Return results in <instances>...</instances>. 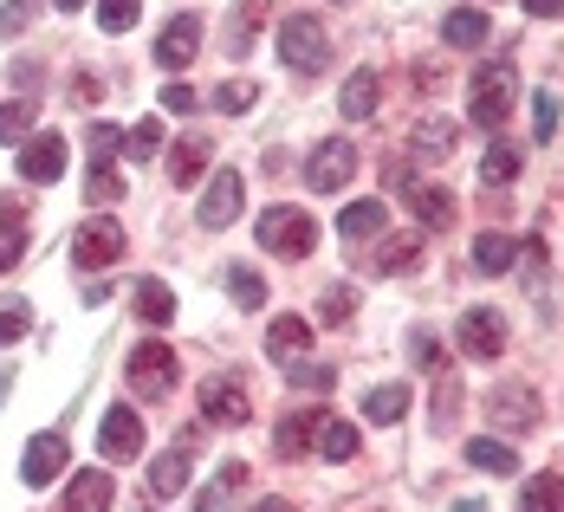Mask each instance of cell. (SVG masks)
<instances>
[{
  "label": "cell",
  "instance_id": "7c38bea8",
  "mask_svg": "<svg viewBox=\"0 0 564 512\" xmlns=\"http://www.w3.org/2000/svg\"><path fill=\"white\" fill-rule=\"evenodd\" d=\"M202 415H208L215 428H240V422L253 415L247 383H240V377H215V383H202Z\"/></svg>",
  "mask_w": 564,
  "mask_h": 512
},
{
  "label": "cell",
  "instance_id": "1f68e13d",
  "mask_svg": "<svg viewBox=\"0 0 564 512\" xmlns=\"http://www.w3.org/2000/svg\"><path fill=\"white\" fill-rule=\"evenodd\" d=\"M409 143H415L422 156H448V150H454V123H448V117H422V123L409 130Z\"/></svg>",
  "mask_w": 564,
  "mask_h": 512
},
{
  "label": "cell",
  "instance_id": "3957f363",
  "mask_svg": "<svg viewBox=\"0 0 564 512\" xmlns=\"http://www.w3.org/2000/svg\"><path fill=\"white\" fill-rule=\"evenodd\" d=\"M280 58L292 72H325V65H332V33H325L312 13H292L280 26Z\"/></svg>",
  "mask_w": 564,
  "mask_h": 512
},
{
  "label": "cell",
  "instance_id": "f907efd6",
  "mask_svg": "<svg viewBox=\"0 0 564 512\" xmlns=\"http://www.w3.org/2000/svg\"><path fill=\"white\" fill-rule=\"evenodd\" d=\"M435 428H454V383H442V396H435Z\"/></svg>",
  "mask_w": 564,
  "mask_h": 512
},
{
  "label": "cell",
  "instance_id": "8d00e7d4",
  "mask_svg": "<svg viewBox=\"0 0 564 512\" xmlns=\"http://www.w3.org/2000/svg\"><path fill=\"white\" fill-rule=\"evenodd\" d=\"M123 150H130L137 163H156V150H163V123H156V117H143V123L123 137Z\"/></svg>",
  "mask_w": 564,
  "mask_h": 512
},
{
  "label": "cell",
  "instance_id": "f546056e",
  "mask_svg": "<svg viewBox=\"0 0 564 512\" xmlns=\"http://www.w3.org/2000/svg\"><path fill=\"white\" fill-rule=\"evenodd\" d=\"M182 480H188V455H182V448L156 455V467H150V493L170 500V493H182Z\"/></svg>",
  "mask_w": 564,
  "mask_h": 512
},
{
  "label": "cell",
  "instance_id": "c3c4849f",
  "mask_svg": "<svg viewBox=\"0 0 564 512\" xmlns=\"http://www.w3.org/2000/svg\"><path fill=\"white\" fill-rule=\"evenodd\" d=\"M20 253H26V233L0 228V273H7V266H20Z\"/></svg>",
  "mask_w": 564,
  "mask_h": 512
},
{
  "label": "cell",
  "instance_id": "7a4b0ae2",
  "mask_svg": "<svg viewBox=\"0 0 564 512\" xmlns=\"http://www.w3.org/2000/svg\"><path fill=\"white\" fill-rule=\"evenodd\" d=\"M260 247L280 260H312L318 253V221L305 208H267L260 215Z\"/></svg>",
  "mask_w": 564,
  "mask_h": 512
},
{
  "label": "cell",
  "instance_id": "277c9868",
  "mask_svg": "<svg viewBox=\"0 0 564 512\" xmlns=\"http://www.w3.org/2000/svg\"><path fill=\"white\" fill-rule=\"evenodd\" d=\"M175 363H182V357H175L170 344H137V350H130V363H123V377H130V390H137V396L163 402L175 390Z\"/></svg>",
  "mask_w": 564,
  "mask_h": 512
},
{
  "label": "cell",
  "instance_id": "9a60e30c",
  "mask_svg": "<svg viewBox=\"0 0 564 512\" xmlns=\"http://www.w3.org/2000/svg\"><path fill=\"white\" fill-rule=\"evenodd\" d=\"M111 493H117L111 467H78L72 487H65V512H105L111 506Z\"/></svg>",
  "mask_w": 564,
  "mask_h": 512
},
{
  "label": "cell",
  "instance_id": "60d3db41",
  "mask_svg": "<svg viewBox=\"0 0 564 512\" xmlns=\"http://www.w3.org/2000/svg\"><path fill=\"white\" fill-rule=\"evenodd\" d=\"M267 20V0H240V13H234V33H227V46L234 53H247V40H253V26Z\"/></svg>",
  "mask_w": 564,
  "mask_h": 512
},
{
  "label": "cell",
  "instance_id": "5b68a950",
  "mask_svg": "<svg viewBox=\"0 0 564 512\" xmlns=\"http://www.w3.org/2000/svg\"><path fill=\"white\" fill-rule=\"evenodd\" d=\"M454 344H460L474 363H494V357L507 350V318H500L494 305H467L460 325H454Z\"/></svg>",
  "mask_w": 564,
  "mask_h": 512
},
{
  "label": "cell",
  "instance_id": "11a10c76",
  "mask_svg": "<svg viewBox=\"0 0 564 512\" xmlns=\"http://www.w3.org/2000/svg\"><path fill=\"white\" fill-rule=\"evenodd\" d=\"M247 512H292L285 500H260V506H247Z\"/></svg>",
  "mask_w": 564,
  "mask_h": 512
},
{
  "label": "cell",
  "instance_id": "7bdbcfd3",
  "mask_svg": "<svg viewBox=\"0 0 564 512\" xmlns=\"http://www.w3.org/2000/svg\"><path fill=\"white\" fill-rule=\"evenodd\" d=\"M105 201H123V175H117V163H91V208H105Z\"/></svg>",
  "mask_w": 564,
  "mask_h": 512
},
{
  "label": "cell",
  "instance_id": "7402d4cb",
  "mask_svg": "<svg viewBox=\"0 0 564 512\" xmlns=\"http://www.w3.org/2000/svg\"><path fill=\"white\" fill-rule=\"evenodd\" d=\"M370 266H377V273H415V266H422V233L409 228V233H395V240H383Z\"/></svg>",
  "mask_w": 564,
  "mask_h": 512
},
{
  "label": "cell",
  "instance_id": "d6986e66",
  "mask_svg": "<svg viewBox=\"0 0 564 512\" xmlns=\"http://www.w3.org/2000/svg\"><path fill=\"white\" fill-rule=\"evenodd\" d=\"M377 105H383V78H377V72H350L338 111L350 117V123H364V117H377Z\"/></svg>",
  "mask_w": 564,
  "mask_h": 512
},
{
  "label": "cell",
  "instance_id": "b9f144b4",
  "mask_svg": "<svg viewBox=\"0 0 564 512\" xmlns=\"http://www.w3.org/2000/svg\"><path fill=\"white\" fill-rule=\"evenodd\" d=\"M33 20H40V0H7L0 7V40H20Z\"/></svg>",
  "mask_w": 564,
  "mask_h": 512
},
{
  "label": "cell",
  "instance_id": "74e56055",
  "mask_svg": "<svg viewBox=\"0 0 564 512\" xmlns=\"http://www.w3.org/2000/svg\"><path fill=\"white\" fill-rule=\"evenodd\" d=\"M215 105H221L227 117L253 111V105H260V85H247V78H227V85H215Z\"/></svg>",
  "mask_w": 564,
  "mask_h": 512
},
{
  "label": "cell",
  "instance_id": "6f0895ef",
  "mask_svg": "<svg viewBox=\"0 0 564 512\" xmlns=\"http://www.w3.org/2000/svg\"><path fill=\"white\" fill-rule=\"evenodd\" d=\"M53 7H65V13H72V7H85V0H53Z\"/></svg>",
  "mask_w": 564,
  "mask_h": 512
},
{
  "label": "cell",
  "instance_id": "44dd1931",
  "mask_svg": "<svg viewBox=\"0 0 564 512\" xmlns=\"http://www.w3.org/2000/svg\"><path fill=\"white\" fill-rule=\"evenodd\" d=\"M240 487H247V460H221V473H215V480L195 493V512H221L227 500L240 493Z\"/></svg>",
  "mask_w": 564,
  "mask_h": 512
},
{
  "label": "cell",
  "instance_id": "f5cc1de1",
  "mask_svg": "<svg viewBox=\"0 0 564 512\" xmlns=\"http://www.w3.org/2000/svg\"><path fill=\"white\" fill-rule=\"evenodd\" d=\"M525 13H532V20H558L564 0H525Z\"/></svg>",
  "mask_w": 564,
  "mask_h": 512
},
{
  "label": "cell",
  "instance_id": "681fc988",
  "mask_svg": "<svg viewBox=\"0 0 564 512\" xmlns=\"http://www.w3.org/2000/svg\"><path fill=\"white\" fill-rule=\"evenodd\" d=\"M0 228H26V195H0Z\"/></svg>",
  "mask_w": 564,
  "mask_h": 512
},
{
  "label": "cell",
  "instance_id": "bcb514c9",
  "mask_svg": "<svg viewBox=\"0 0 564 512\" xmlns=\"http://www.w3.org/2000/svg\"><path fill=\"white\" fill-rule=\"evenodd\" d=\"M350 305H357V298H350V285H338V292H325V305H318V312H325V325H350Z\"/></svg>",
  "mask_w": 564,
  "mask_h": 512
},
{
  "label": "cell",
  "instance_id": "30bf717a",
  "mask_svg": "<svg viewBox=\"0 0 564 512\" xmlns=\"http://www.w3.org/2000/svg\"><path fill=\"white\" fill-rule=\"evenodd\" d=\"M65 467H72V448H65V435L53 428V435H33V442H26V455H20V480H26V487H53Z\"/></svg>",
  "mask_w": 564,
  "mask_h": 512
},
{
  "label": "cell",
  "instance_id": "5bb4252c",
  "mask_svg": "<svg viewBox=\"0 0 564 512\" xmlns=\"http://www.w3.org/2000/svg\"><path fill=\"white\" fill-rule=\"evenodd\" d=\"M195 53H202V20H195V13H182V20L163 26V40H156V65H163V72H188Z\"/></svg>",
  "mask_w": 564,
  "mask_h": 512
},
{
  "label": "cell",
  "instance_id": "ba28073f",
  "mask_svg": "<svg viewBox=\"0 0 564 512\" xmlns=\"http://www.w3.org/2000/svg\"><path fill=\"white\" fill-rule=\"evenodd\" d=\"M98 455L105 460H137L143 455V415L130 402H111L105 422H98Z\"/></svg>",
  "mask_w": 564,
  "mask_h": 512
},
{
  "label": "cell",
  "instance_id": "db71d44e",
  "mask_svg": "<svg viewBox=\"0 0 564 512\" xmlns=\"http://www.w3.org/2000/svg\"><path fill=\"white\" fill-rule=\"evenodd\" d=\"M519 260H525V266L539 273V266H545V240H525V247H519Z\"/></svg>",
  "mask_w": 564,
  "mask_h": 512
},
{
  "label": "cell",
  "instance_id": "8fae6325",
  "mask_svg": "<svg viewBox=\"0 0 564 512\" xmlns=\"http://www.w3.org/2000/svg\"><path fill=\"white\" fill-rule=\"evenodd\" d=\"M65 163H72V156H65V137H58V130H33V137L20 143V175H26V182H58Z\"/></svg>",
  "mask_w": 564,
  "mask_h": 512
},
{
  "label": "cell",
  "instance_id": "4316f807",
  "mask_svg": "<svg viewBox=\"0 0 564 512\" xmlns=\"http://www.w3.org/2000/svg\"><path fill=\"white\" fill-rule=\"evenodd\" d=\"M519 512H564V480L558 473H532L519 487Z\"/></svg>",
  "mask_w": 564,
  "mask_h": 512
},
{
  "label": "cell",
  "instance_id": "d6a6232c",
  "mask_svg": "<svg viewBox=\"0 0 564 512\" xmlns=\"http://www.w3.org/2000/svg\"><path fill=\"white\" fill-rule=\"evenodd\" d=\"M227 292H234L240 312H260V305H267V280H260L253 266H227Z\"/></svg>",
  "mask_w": 564,
  "mask_h": 512
},
{
  "label": "cell",
  "instance_id": "f6af8a7d",
  "mask_svg": "<svg viewBox=\"0 0 564 512\" xmlns=\"http://www.w3.org/2000/svg\"><path fill=\"white\" fill-rule=\"evenodd\" d=\"M285 377H292L299 390H332V383H338L332 363H285Z\"/></svg>",
  "mask_w": 564,
  "mask_h": 512
},
{
  "label": "cell",
  "instance_id": "9c48e42d",
  "mask_svg": "<svg viewBox=\"0 0 564 512\" xmlns=\"http://www.w3.org/2000/svg\"><path fill=\"white\" fill-rule=\"evenodd\" d=\"M487 422L507 428V435H525V428H539V396H532L525 383H500V390L487 396Z\"/></svg>",
  "mask_w": 564,
  "mask_h": 512
},
{
  "label": "cell",
  "instance_id": "8992f818",
  "mask_svg": "<svg viewBox=\"0 0 564 512\" xmlns=\"http://www.w3.org/2000/svg\"><path fill=\"white\" fill-rule=\"evenodd\" d=\"M72 260H78L85 273H111L117 260H123V228H117L111 215L85 221V228L72 233Z\"/></svg>",
  "mask_w": 564,
  "mask_h": 512
},
{
  "label": "cell",
  "instance_id": "e0dca14e",
  "mask_svg": "<svg viewBox=\"0 0 564 512\" xmlns=\"http://www.w3.org/2000/svg\"><path fill=\"white\" fill-rule=\"evenodd\" d=\"M305 350H312V318L285 312V318H273V325H267V357H273V363H299Z\"/></svg>",
  "mask_w": 564,
  "mask_h": 512
},
{
  "label": "cell",
  "instance_id": "836d02e7",
  "mask_svg": "<svg viewBox=\"0 0 564 512\" xmlns=\"http://www.w3.org/2000/svg\"><path fill=\"white\" fill-rule=\"evenodd\" d=\"M33 117H40V105H33V98L0 105V143H26V137H33Z\"/></svg>",
  "mask_w": 564,
  "mask_h": 512
},
{
  "label": "cell",
  "instance_id": "52a82bcc",
  "mask_svg": "<svg viewBox=\"0 0 564 512\" xmlns=\"http://www.w3.org/2000/svg\"><path fill=\"white\" fill-rule=\"evenodd\" d=\"M350 175H357V143H350V137H325V143L312 150V163H305L312 195H338Z\"/></svg>",
  "mask_w": 564,
  "mask_h": 512
},
{
  "label": "cell",
  "instance_id": "2e32d148",
  "mask_svg": "<svg viewBox=\"0 0 564 512\" xmlns=\"http://www.w3.org/2000/svg\"><path fill=\"white\" fill-rule=\"evenodd\" d=\"M402 188H409V208H415L422 228H435V233L454 228V208H460V201H454L442 182H402Z\"/></svg>",
  "mask_w": 564,
  "mask_h": 512
},
{
  "label": "cell",
  "instance_id": "ffe728a7",
  "mask_svg": "<svg viewBox=\"0 0 564 512\" xmlns=\"http://www.w3.org/2000/svg\"><path fill=\"white\" fill-rule=\"evenodd\" d=\"M487 33H494V26H487V13H480V7H454L448 20H442V40H448L454 53H467V46H480Z\"/></svg>",
  "mask_w": 564,
  "mask_h": 512
},
{
  "label": "cell",
  "instance_id": "6da1fadb",
  "mask_svg": "<svg viewBox=\"0 0 564 512\" xmlns=\"http://www.w3.org/2000/svg\"><path fill=\"white\" fill-rule=\"evenodd\" d=\"M467 105H474L467 117H474L480 130H500L512 117V105H519V65H512V58L474 65V98H467Z\"/></svg>",
  "mask_w": 564,
  "mask_h": 512
},
{
  "label": "cell",
  "instance_id": "cb8c5ba5",
  "mask_svg": "<svg viewBox=\"0 0 564 512\" xmlns=\"http://www.w3.org/2000/svg\"><path fill=\"white\" fill-rule=\"evenodd\" d=\"M137 318H143V325H156V331L175 325V292L163 280H137Z\"/></svg>",
  "mask_w": 564,
  "mask_h": 512
},
{
  "label": "cell",
  "instance_id": "603a6c76",
  "mask_svg": "<svg viewBox=\"0 0 564 512\" xmlns=\"http://www.w3.org/2000/svg\"><path fill=\"white\" fill-rule=\"evenodd\" d=\"M208 156H215V150H208V137H182V143H175V156H170V182H175V188L202 182Z\"/></svg>",
  "mask_w": 564,
  "mask_h": 512
},
{
  "label": "cell",
  "instance_id": "ac0fdd59",
  "mask_svg": "<svg viewBox=\"0 0 564 512\" xmlns=\"http://www.w3.org/2000/svg\"><path fill=\"white\" fill-rule=\"evenodd\" d=\"M318 422H325V408H299V415H285L280 435H273V448L285 460H305L312 455V442H318Z\"/></svg>",
  "mask_w": 564,
  "mask_h": 512
},
{
  "label": "cell",
  "instance_id": "f35d334b",
  "mask_svg": "<svg viewBox=\"0 0 564 512\" xmlns=\"http://www.w3.org/2000/svg\"><path fill=\"white\" fill-rule=\"evenodd\" d=\"M85 150H91V163H117L123 130H117V123H85Z\"/></svg>",
  "mask_w": 564,
  "mask_h": 512
},
{
  "label": "cell",
  "instance_id": "d4e9b609",
  "mask_svg": "<svg viewBox=\"0 0 564 512\" xmlns=\"http://www.w3.org/2000/svg\"><path fill=\"white\" fill-rule=\"evenodd\" d=\"M512 260H519V247H512L507 233H480L474 240V273H487V280H500Z\"/></svg>",
  "mask_w": 564,
  "mask_h": 512
},
{
  "label": "cell",
  "instance_id": "4dcf8cb0",
  "mask_svg": "<svg viewBox=\"0 0 564 512\" xmlns=\"http://www.w3.org/2000/svg\"><path fill=\"white\" fill-rule=\"evenodd\" d=\"M364 415H370V422H383V428H390V422H402V415H409V390H402V383L370 390V396H364Z\"/></svg>",
  "mask_w": 564,
  "mask_h": 512
},
{
  "label": "cell",
  "instance_id": "ab89813d",
  "mask_svg": "<svg viewBox=\"0 0 564 512\" xmlns=\"http://www.w3.org/2000/svg\"><path fill=\"white\" fill-rule=\"evenodd\" d=\"M532 137L539 143L558 137V91H532Z\"/></svg>",
  "mask_w": 564,
  "mask_h": 512
},
{
  "label": "cell",
  "instance_id": "484cf974",
  "mask_svg": "<svg viewBox=\"0 0 564 512\" xmlns=\"http://www.w3.org/2000/svg\"><path fill=\"white\" fill-rule=\"evenodd\" d=\"M519 170H525L519 143H494V150L480 156V182H487V188H507V182H519Z\"/></svg>",
  "mask_w": 564,
  "mask_h": 512
},
{
  "label": "cell",
  "instance_id": "f1b7e54d",
  "mask_svg": "<svg viewBox=\"0 0 564 512\" xmlns=\"http://www.w3.org/2000/svg\"><path fill=\"white\" fill-rule=\"evenodd\" d=\"M318 455L325 460H350L357 455V428H350L344 415H325V422H318Z\"/></svg>",
  "mask_w": 564,
  "mask_h": 512
},
{
  "label": "cell",
  "instance_id": "83f0119b",
  "mask_svg": "<svg viewBox=\"0 0 564 512\" xmlns=\"http://www.w3.org/2000/svg\"><path fill=\"white\" fill-rule=\"evenodd\" d=\"M383 221H390L383 201H350V208L338 215V233L344 240H370V233H383Z\"/></svg>",
  "mask_w": 564,
  "mask_h": 512
},
{
  "label": "cell",
  "instance_id": "7dc6e473",
  "mask_svg": "<svg viewBox=\"0 0 564 512\" xmlns=\"http://www.w3.org/2000/svg\"><path fill=\"white\" fill-rule=\"evenodd\" d=\"M415 357H422V370H429V377H442V370H448V363H442V344L429 338V331H415Z\"/></svg>",
  "mask_w": 564,
  "mask_h": 512
},
{
  "label": "cell",
  "instance_id": "4fadbf2b",
  "mask_svg": "<svg viewBox=\"0 0 564 512\" xmlns=\"http://www.w3.org/2000/svg\"><path fill=\"white\" fill-rule=\"evenodd\" d=\"M240 201H247L240 170H221L208 182V195H202V228H234V221H240Z\"/></svg>",
  "mask_w": 564,
  "mask_h": 512
},
{
  "label": "cell",
  "instance_id": "d590c367",
  "mask_svg": "<svg viewBox=\"0 0 564 512\" xmlns=\"http://www.w3.org/2000/svg\"><path fill=\"white\" fill-rule=\"evenodd\" d=\"M26 331H33V305H26V298H0V350L20 344Z\"/></svg>",
  "mask_w": 564,
  "mask_h": 512
},
{
  "label": "cell",
  "instance_id": "9f6ffc18",
  "mask_svg": "<svg viewBox=\"0 0 564 512\" xmlns=\"http://www.w3.org/2000/svg\"><path fill=\"white\" fill-rule=\"evenodd\" d=\"M7 390H13V377H7V370H0V402H7Z\"/></svg>",
  "mask_w": 564,
  "mask_h": 512
},
{
  "label": "cell",
  "instance_id": "e575fe53",
  "mask_svg": "<svg viewBox=\"0 0 564 512\" xmlns=\"http://www.w3.org/2000/svg\"><path fill=\"white\" fill-rule=\"evenodd\" d=\"M467 460L480 473H519V455H512L507 442H467Z\"/></svg>",
  "mask_w": 564,
  "mask_h": 512
},
{
  "label": "cell",
  "instance_id": "ee69618b",
  "mask_svg": "<svg viewBox=\"0 0 564 512\" xmlns=\"http://www.w3.org/2000/svg\"><path fill=\"white\" fill-rule=\"evenodd\" d=\"M137 13H143V0H98L105 33H130V26H137Z\"/></svg>",
  "mask_w": 564,
  "mask_h": 512
},
{
  "label": "cell",
  "instance_id": "816d5d0a",
  "mask_svg": "<svg viewBox=\"0 0 564 512\" xmlns=\"http://www.w3.org/2000/svg\"><path fill=\"white\" fill-rule=\"evenodd\" d=\"M163 105H170V111H195V91H188V85L175 78L170 91H163Z\"/></svg>",
  "mask_w": 564,
  "mask_h": 512
}]
</instances>
